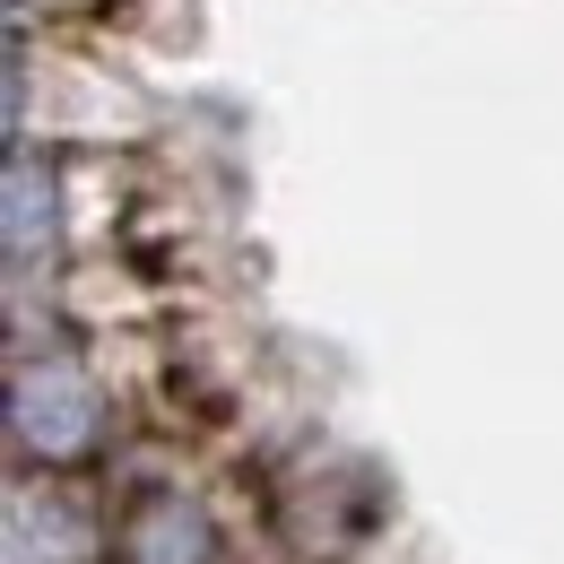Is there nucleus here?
<instances>
[{"label":"nucleus","mask_w":564,"mask_h":564,"mask_svg":"<svg viewBox=\"0 0 564 564\" xmlns=\"http://www.w3.org/2000/svg\"><path fill=\"white\" fill-rule=\"evenodd\" d=\"M9 434L26 460L44 469H70L105 443V382L78 365V356L44 348V356H18V382H9Z\"/></svg>","instance_id":"f257e3e1"},{"label":"nucleus","mask_w":564,"mask_h":564,"mask_svg":"<svg viewBox=\"0 0 564 564\" xmlns=\"http://www.w3.org/2000/svg\"><path fill=\"white\" fill-rule=\"evenodd\" d=\"M113 564H226V521L200 487L148 478L113 512Z\"/></svg>","instance_id":"f03ea898"},{"label":"nucleus","mask_w":564,"mask_h":564,"mask_svg":"<svg viewBox=\"0 0 564 564\" xmlns=\"http://www.w3.org/2000/svg\"><path fill=\"white\" fill-rule=\"evenodd\" d=\"M35 9H44V18H105L113 0H18V18H35Z\"/></svg>","instance_id":"7ed1b4c3"}]
</instances>
